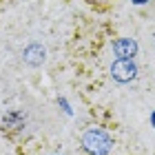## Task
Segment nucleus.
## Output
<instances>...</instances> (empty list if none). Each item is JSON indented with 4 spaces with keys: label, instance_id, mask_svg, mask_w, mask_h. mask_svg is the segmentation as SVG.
<instances>
[{
    "label": "nucleus",
    "instance_id": "nucleus-1",
    "mask_svg": "<svg viewBox=\"0 0 155 155\" xmlns=\"http://www.w3.org/2000/svg\"><path fill=\"white\" fill-rule=\"evenodd\" d=\"M82 144L91 155H109V151L113 149V140L102 129H89L82 135Z\"/></svg>",
    "mask_w": 155,
    "mask_h": 155
},
{
    "label": "nucleus",
    "instance_id": "nucleus-2",
    "mask_svg": "<svg viewBox=\"0 0 155 155\" xmlns=\"http://www.w3.org/2000/svg\"><path fill=\"white\" fill-rule=\"evenodd\" d=\"M111 75H113V80H117V82H131V80H135V75H137V67H135L133 60L117 58L113 64H111Z\"/></svg>",
    "mask_w": 155,
    "mask_h": 155
},
{
    "label": "nucleus",
    "instance_id": "nucleus-3",
    "mask_svg": "<svg viewBox=\"0 0 155 155\" xmlns=\"http://www.w3.org/2000/svg\"><path fill=\"white\" fill-rule=\"evenodd\" d=\"M113 51L117 58H124V60H133V55L137 53V42L131 40V38H120L115 45H113Z\"/></svg>",
    "mask_w": 155,
    "mask_h": 155
},
{
    "label": "nucleus",
    "instance_id": "nucleus-4",
    "mask_svg": "<svg viewBox=\"0 0 155 155\" xmlns=\"http://www.w3.org/2000/svg\"><path fill=\"white\" fill-rule=\"evenodd\" d=\"M45 55H47L45 47L38 45V42H33V45H29L25 49V62L29 67H40L42 62H45Z\"/></svg>",
    "mask_w": 155,
    "mask_h": 155
},
{
    "label": "nucleus",
    "instance_id": "nucleus-5",
    "mask_svg": "<svg viewBox=\"0 0 155 155\" xmlns=\"http://www.w3.org/2000/svg\"><path fill=\"white\" fill-rule=\"evenodd\" d=\"M133 2H135V5H146L149 0H133Z\"/></svg>",
    "mask_w": 155,
    "mask_h": 155
},
{
    "label": "nucleus",
    "instance_id": "nucleus-6",
    "mask_svg": "<svg viewBox=\"0 0 155 155\" xmlns=\"http://www.w3.org/2000/svg\"><path fill=\"white\" fill-rule=\"evenodd\" d=\"M151 124L155 126V111H153V113H151Z\"/></svg>",
    "mask_w": 155,
    "mask_h": 155
}]
</instances>
